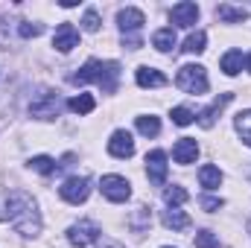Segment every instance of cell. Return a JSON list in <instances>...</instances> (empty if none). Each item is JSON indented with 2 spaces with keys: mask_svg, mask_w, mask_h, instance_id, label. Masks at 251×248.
<instances>
[{
  "mask_svg": "<svg viewBox=\"0 0 251 248\" xmlns=\"http://www.w3.org/2000/svg\"><path fill=\"white\" fill-rule=\"evenodd\" d=\"M231 99H234V94H222V97H219V99H213L204 111H199V125H201V128H210V125L216 123V117L222 114V108H225Z\"/></svg>",
  "mask_w": 251,
  "mask_h": 248,
  "instance_id": "4fadbf2b",
  "label": "cell"
},
{
  "mask_svg": "<svg viewBox=\"0 0 251 248\" xmlns=\"http://www.w3.org/2000/svg\"><path fill=\"white\" fill-rule=\"evenodd\" d=\"M117 24H120L123 35H134V32L146 24V18H143V12H140V9L126 6V9H120V12H117Z\"/></svg>",
  "mask_w": 251,
  "mask_h": 248,
  "instance_id": "30bf717a",
  "label": "cell"
},
{
  "mask_svg": "<svg viewBox=\"0 0 251 248\" xmlns=\"http://www.w3.org/2000/svg\"><path fill=\"white\" fill-rule=\"evenodd\" d=\"M76 44H79V32H76V26H73V24H59L56 35H53V47H56L59 53H70Z\"/></svg>",
  "mask_w": 251,
  "mask_h": 248,
  "instance_id": "8fae6325",
  "label": "cell"
},
{
  "mask_svg": "<svg viewBox=\"0 0 251 248\" xmlns=\"http://www.w3.org/2000/svg\"><path fill=\"white\" fill-rule=\"evenodd\" d=\"M59 108H62V102H59V94H53V91H41V94H35V99L29 102V114L38 117V120H53V117H59Z\"/></svg>",
  "mask_w": 251,
  "mask_h": 248,
  "instance_id": "277c9868",
  "label": "cell"
},
{
  "mask_svg": "<svg viewBox=\"0 0 251 248\" xmlns=\"http://www.w3.org/2000/svg\"><path fill=\"white\" fill-rule=\"evenodd\" d=\"M82 29H85V32H97V29H100V15H97V9H88V12H85Z\"/></svg>",
  "mask_w": 251,
  "mask_h": 248,
  "instance_id": "f1b7e54d",
  "label": "cell"
},
{
  "mask_svg": "<svg viewBox=\"0 0 251 248\" xmlns=\"http://www.w3.org/2000/svg\"><path fill=\"white\" fill-rule=\"evenodd\" d=\"M170 21H173L176 26H193V24L199 21V6H196V3H190V0L176 3V6L170 9Z\"/></svg>",
  "mask_w": 251,
  "mask_h": 248,
  "instance_id": "9c48e42d",
  "label": "cell"
},
{
  "mask_svg": "<svg viewBox=\"0 0 251 248\" xmlns=\"http://www.w3.org/2000/svg\"><path fill=\"white\" fill-rule=\"evenodd\" d=\"M134 79H137L140 88H164L167 85V76L161 70H155V67H137Z\"/></svg>",
  "mask_w": 251,
  "mask_h": 248,
  "instance_id": "9a60e30c",
  "label": "cell"
},
{
  "mask_svg": "<svg viewBox=\"0 0 251 248\" xmlns=\"http://www.w3.org/2000/svg\"><path fill=\"white\" fill-rule=\"evenodd\" d=\"M204 44H207V35L199 29V32H190L187 41H184V50L193 53V56H199V53H204Z\"/></svg>",
  "mask_w": 251,
  "mask_h": 248,
  "instance_id": "484cf974",
  "label": "cell"
},
{
  "mask_svg": "<svg viewBox=\"0 0 251 248\" xmlns=\"http://www.w3.org/2000/svg\"><path fill=\"white\" fill-rule=\"evenodd\" d=\"M100 248H123V246H120V243H114V240H105Z\"/></svg>",
  "mask_w": 251,
  "mask_h": 248,
  "instance_id": "836d02e7",
  "label": "cell"
},
{
  "mask_svg": "<svg viewBox=\"0 0 251 248\" xmlns=\"http://www.w3.org/2000/svg\"><path fill=\"white\" fill-rule=\"evenodd\" d=\"M149 222H152V213H149L146 207H137V216H134L131 228H134V231H146V228H149Z\"/></svg>",
  "mask_w": 251,
  "mask_h": 248,
  "instance_id": "4dcf8cb0",
  "label": "cell"
},
{
  "mask_svg": "<svg viewBox=\"0 0 251 248\" xmlns=\"http://www.w3.org/2000/svg\"><path fill=\"white\" fill-rule=\"evenodd\" d=\"M108 152H111L114 158H123V161L126 158H131V155H134V140H131V134L123 131V128L114 131L111 140H108Z\"/></svg>",
  "mask_w": 251,
  "mask_h": 248,
  "instance_id": "7c38bea8",
  "label": "cell"
},
{
  "mask_svg": "<svg viewBox=\"0 0 251 248\" xmlns=\"http://www.w3.org/2000/svg\"><path fill=\"white\" fill-rule=\"evenodd\" d=\"M59 196H62L67 204H82L88 196H91V181L85 175H73L59 187Z\"/></svg>",
  "mask_w": 251,
  "mask_h": 248,
  "instance_id": "8992f818",
  "label": "cell"
},
{
  "mask_svg": "<svg viewBox=\"0 0 251 248\" xmlns=\"http://www.w3.org/2000/svg\"><path fill=\"white\" fill-rule=\"evenodd\" d=\"M193 120H196V114H193L190 108H184V105L173 108V123H176V125H190Z\"/></svg>",
  "mask_w": 251,
  "mask_h": 248,
  "instance_id": "83f0119b",
  "label": "cell"
},
{
  "mask_svg": "<svg viewBox=\"0 0 251 248\" xmlns=\"http://www.w3.org/2000/svg\"><path fill=\"white\" fill-rule=\"evenodd\" d=\"M196 155H199V143H196L193 137H181V140L173 146V158H176V164H193Z\"/></svg>",
  "mask_w": 251,
  "mask_h": 248,
  "instance_id": "5bb4252c",
  "label": "cell"
},
{
  "mask_svg": "<svg viewBox=\"0 0 251 248\" xmlns=\"http://www.w3.org/2000/svg\"><path fill=\"white\" fill-rule=\"evenodd\" d=\"M176 85L187 94H204L207 91V70L201 64H184L176 76Z\"/></svg>",
  "mask_w": 251,
  "mask_h": 248,
  "instance_id": "3957f363",
  "label": "cell"
},
{
  "mask_svg": "<svg viewBox=\"0 0 251 248\" xmlns=\"http://www.w3.org/2000/svg\"><path fill=\"white\" fill-rule=\"evenodd\" d=\"M152 47H158L161 53H170V50L176 47V29H173V26L158 29V32L152 35Z\"/></svg>",
  "mask_w": 251,
  "mask_h": 248,
  "instance_id": "d6986e66",
  "label": "cell"
},
{
  "mask_svg": "<svg viewBox=\"0 0 251 248\" xmlns=\"http://www.w3.org/2000/svg\"><path fill=\"white\" fill-rule=\"evenodd\" d=\"M246 64H249V70H251V56H249V62H246Z\"/></svg>",
  "mask_w": 251,
  "mask_h": 248,
  "instance_id": "e575fe53",
  "label": "cell"
},
{
  "mask_svg": "<svg viewBox=\"0 0 251 248\" xmlns=\"http://www.w3.org/2000/svg\"><path fill=\"white\" fill-rule=\"evenodd\" d=\"M29 167H32L35 173H41V175H50V173L59 170V164H56L53 158H47V155H35V158L29 161Z\"/></svg>",
  "mask_w": 251,
  "mask_h": 248,
  "instance_id": "d4e9b609",
  "label": "cell"
},
{
  "mask_svg": "<svg viewBox=\"0 0 251 248\" xmlns=\"http://www.w3.org/2000/svg\"><path fill=\"white\" fill-rule=\"evenodd\" d=\"M167 248H170V246H167Z\"/></svg>",
  "mask_w": 251,
  "mask_h": 248,
  "instance_id": "8d00e7d4",
  "label": "cell"
},
{
  "mask_svg": "<svg viewBox=\"0 0 251 248\" xmlns=\"http://www.w3.org/2000/svg\"><path fill=\"white\" fill-rule=\"evenodd\" d=\"M216 18H219L222 24H243V21L249 18V9L231 6V3H219V6H216Z\"/></svg>",
  "mask_w": 251,
  "mask_h": 248,
  "instance_id": "2e32d148",
  "label": "cell"
},
{
  "mask_svg": "<svg viewBox=\"0 0 251 248\" xmlns=\"http://www.w3.org/2000/svg\"><path fill=\"white\" fill-rule=\"evenodd\" d=\"M190 196H187V190L184 187H178V184H173V187H167L164 190V201L170 204V207H178V204H184Z\"/></svg>",
  "mask_w": 251,
  "mask_h": 248,
  "instance_id": "cb8c5ba5",
  "label": "cell"
},
{
  "mask_svg": "<svg viewBox=\"0 0 251 248\" xmlns=\"http://www.w3.org/2000/svg\"><path fill=\"white\" fill-rule=\"evenodd\" d=\"M234 125H237V131H240L243 143L251 146V108H249V111H240V114H237V120H234Z\"/></svg>",
  "mask_w": 251,
  "mask_h": 248,
  "instance_id": "7402d4cb",
  "label": "cell"
},
{
  "mask_svg": "<svg viewBox=\"0 0 251 248\" xmlns=\"http://www.w3.org/2000/svg\"><path fill=\"white\" fill-rule=\"evenodd\" d=\"M97 240H100V228L94 222H88V219H82V222L67 228V243L76 248H88V246H94Z\"/></svg>",
  "mask_w": 251,
  "mask_h": 248,
  "instance_id": "5b68a950",
  "label": "cell"
},
{
  "mask_svg": "<svg viewBox=\"0 0 251 248\" xmlns=\"http://www.w3.org/2000/svg\"><path fill=\"white\" fill-rule=\"evenodd\" d=\"M100 190H102V196H105L108 201H114V204H120V201H126V198L131 196V184L126 181L123 175H102Z\"/></svg>",
  "mask_w": 251,
  "mask_h": 248,
  "instance_id": "52a82bcc",
  "label": "cell"
},
{
  "mask_svg": "<svg viewBox=\"0 0 251 248\" xmlns=\"http://www.w3.org/2000/svg\"><path fill=\"white\" fill-rule=\"evenodd\" d=\"M146 175L155 187H164L167 184V152L161 149H152L146 155Z\"/></svg>",
  "mask_w": 251,
  "mask_h": 248,
  "instance_id": "ba28073f",
  "label": "cell"
},
{
  "mask_svg": "<svg viewBox=\"0 0 251 248\" xmlns=\"http://www.w3.org/2000/svg\"><path fill=\"white\" fill-rule=\"evenodd\" d=\"M164 225L167 228H173V231H184V228H190V216L184 213V210H178V207H170V210H164Z\"/></svg>",
  "mask_w": 251,
  "mask_h": 248,
  "instance_id": "e0dca14e",
  "label": "cell"
},
{
  "mask_svg": "<svg viewBox=\"0 0 251 248\" xmlns=\"http://www.w3.org/2000/svg\"><path fill=\"white\" fill-rule=\"evenodd\" d=\"M199 181L204 190H216V187L222 184V173H219V167H213V164H204L201 170H199Z\"/></svg>",
  "mask_w": 251,
  "mask_h": 248,
  "instance_id": "ac0fdd59",
  "label": "cell"
},
{
  "mask_svg": "<svg viewBox=\"0 0 251 248\" xmlns=\"http://www.w3.org/2000/svg\"><path fill=\"white\" fill-rule=\"evenodd\" d=\"M67 108H70L73 114H91V111L97 108V99H94L91 94H76V97L67 102Z\"/></svg>",
  "mask_w": 251,
  "mask_h": 248,
  "instance_id": "ffe728a7",
  "label": "cell"
},
{
  "mask_svg": "<svg viewBox=\"0 0 251 248\" xmlns=\"http://www.w3.org/2000/svg\"><path fill=\"white\" fill-rule=\"evenodd\" d=\"M41 32H44L41 24H29V21H24V24L18 26V35H21V38H35V35H41Z\"/></svg>",
  "mask_w": 251,
  "mask_h": 248,
  "instance_id": "f546056e",
  "label": "cell"
},
{
  "mask_svg": "<svg viewBox=\"0 0 251 248\" xmlns=\"http://www.w3.org/2000/svg\"><path fill=\"white\" fill-rule=\"evenodd\" d=\"M117 79H120V64L117 62H100V59H91L79 73L70 76L73 85H85V82H97L105 94H114L117 91Z\"/></svg>",
  "mask_w": 251,
  "mask_h": 248,
  "instance_id": "7a4b0ae2",
  "label": "cell"
},
{
  "mask_svg": "<svg viewBox=\"0 0 251 248\" xmlns=\"http://www.w3.org/2000/svg\"><path fill=\"white\" fill-rule=\"evenodd\" d=\"M193 243H196V248H216L219 246V240H216L213 231H199V234L193 237Z\"/></svg>",
  "mask_w": 251,
  "mask_h": 248,
  "instance_id": "4316f807",
  "label": "cell"
},
{
  "mask_svg": "<svg viewBox=\"0 0 251 248\" xmlns=\"http://www.w3.org/2000/svg\"><path fill=\"white\" fill-rule=\"evenodd\" d=\"M0 47H9V24L0 21Z\"/></svg>",
  "mask_w": 251,
  "mask_h": 248,
  "instance_id": "d6a6232c",
  "label": "cell"
},
{
  "mask_svg": "<svg viewBox=\"0 0 251 248\" xmlns=\"http://www.w3.org/2000/svg\"><path fill=\"white\" fill-rule=\"evenodd\" d=\"M137 131H140L143 137H155V134L161 131V120H158V117H152V114L137 117Z\"/></svg>",
  "mask_w": 251,
  "mask_h": 248,
  "instance_id": "603a6c76",
  "label": "cell"
},
{
  "mask_svg": "<svg viewBox=\"0 0 251 248\" xmlns=\"http://www.w3.org/2000/svg\"><path fill=\"white\" fill-rule=\"evenodd\" d=\"M6 219L12 222V228L24 237H38L41 234V213L38 204L29 193L24 190H12L6 193Z\"/></svg>",
  "mask_w": 251,
  "mask_h": 248,
  "instance_id": "6da1fadb",
  "label": "cell"
},
{
  "mask_svg": "<svg viewBox=\"0 0 251 248\" xmlns=\"http://www.w3.org/2000/svg\"><path fill=\"white\" fill-rule=\"evenodd\" d=\"M201 207H204L207 213H213V210H219V207H222V198H213V196H204V198H201Z\"/></svg>",
  "mask_w": 251,
  "mask_h": 248,
  "instance_id": "1f68e13d",
  "label": "cell"
},
{
  "mask_svg": "<svg viewBox=\"0 0 251 248\" xmlns=\"http://www.w3.org/2000/svg\"><path fill=\"white\" fill-rule=\"evenodd\" d=\"M243 64H246V59H243L240 50H228V53L222 56V70H225V76H237V73L243 70Z\"/></svg>",
  "mask_w": 251,
  "mask_h": 248,
  "instance_id": "44dd1931",
  "label": "cell"
},
{
  "mask_svg": "<svg viewBox=\"0 0 251 248\" xmlns=\"http://www.w3.org/2000/svg\"><path fill=\"white\" fill-rule=\"evenodd\" d=\"M0 219H6V213H0Z\"/></svg>",
  "mask_w": 251,
  "mask_h": 248,
  "instance_id": "d590c367",
  "label": "cell"
}]
</instances>
